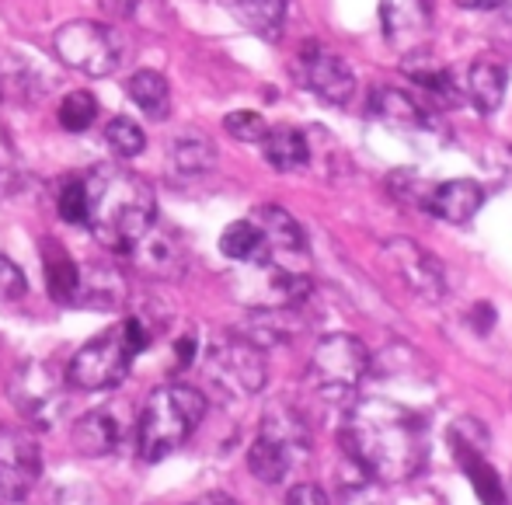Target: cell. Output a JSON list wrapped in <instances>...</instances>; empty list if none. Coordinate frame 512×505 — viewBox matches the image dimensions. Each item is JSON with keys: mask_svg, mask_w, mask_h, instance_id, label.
I'll use <instances>...</instances> for the list:
<instances>
[{"mask_svg": "<svg viewBox=\"0 0 512 505\" xmlns=\"http://www.w3.org/2000/svg\"><path fill=\"white\" fill-rule=\"evenodd\" d=\"M342 446L359 471L387 485L415 478L429 453L425 422L391 398L359 401L342 425Z\"/></svg>", "mask_w": 512, "mask_h": 505, "instance_id": "1", "label": "cell"}, {"mask_svg": "<svg viewBox=\"0 0 512 505\" xmlns=\"http://www.w3.org/2000/svg\"><path fill=\"white\" fill-rule=\"evenodd\" d=\"M88 189V227L105 248L129 255L157 223V199L150 182L119 164H102L84 178Z\"/></svg>", "mask_w": 512, "mask_h": 505, "instance_id": "2", "label": "cell"}, {"mask_svg": "<svg viewBox=\"0 0 512 505\" xmlns=\"http://www.w3.org/2000/svg\"><path fill=\"white\" fill-rule=\"evenodd\" d=\"M206 415L203 391L189 384H164L147 398L140 411V457L157 464L175 453Z\"/></svg>", "mask_w": 512, "mask_h": 505, "instance_id": "3", "label": "cell"}, {"mask_svg": "<svg viewBox=\"0 0 512 505\" xmlns=\"http://www.w3.org/2000/svg\"><path fill=\"white\" fill-rule=\"evenodd\" d=\"M150 345V328L140 317H126L119 328H108L88 342L67 366V380L77 391H108L126 380L133 356Z\"/></svg>", "mask_w": 512, "mask_h": 505, "instance_id": "4", "label": "cell"}, {"mask_svg": "<svg viewBox=\"0 0 512 505\" xmlns=\"http://www.w3.org/2000/svg\"><path fill=\"white\" fill-rule=\"evenodd\" d=\"M310 453V432L304 418L286 404L265 411L262 432H258L255 446L248 450V467L258 481L265 485H279L300 460Z\"/></svg>", "mask_w": 512, "mask_h": 505, "instance_id": "5", "label": "cell"}, {"mask_svg": "<svg viewBox=\"0 0 512 505\" xmlns=\"http://www.w3.org/2000/svg\"><path fill=\"white\" fill-rule=\"evenodd\" d=\"M366 370H370V352L359 338L352 335H324L314 345V356L307 366V384L314 387V394H321L324 401H349L356 394V387L363 384Z\"/></svg>", "mask_w": 512, "mask_h": 505, "instance_id": "6", "label": "cell"}, {"mask_svg": "<svg viewBox=\"0 0 512 505\" xmlns=\"http://www.w3.org/2000/svg\"><path fill=\"white\" fill-rule=\"evenodd\" d=\"M206 380L223 398H251L265 387V359L262 349L251 345L244 335H227L206 352Z\"/></svg>", "mask_w": 512, "mask_h": 505, "instance_id": "7", "label": "cell"}, {"mask_svg": "<svg viewBox=\"0 0 512 505\" xmlns=\"http://www.w3.org/2000/svg\"><path fill=\"white\" fill-rule=\"evenodd\" d=\"M53 49L63 67L88 77H108L122 67L119 35L108 25H98V21H67L56 32Z\"/></svg>", "mask_w": 512, "mask_h": 505, "instance_id": "8", "label": "cell"}, {"mask_svg": "<svg viewBox=\"0 0 512 505\" xmlns=\"http://www.w3.org/2000/svg\"><path fill=\"white\" fill-rule=\"evenodd\" d=\"M450 446L453 457H457L460 471L467 474L471 488L478 492V499L485 505H506V492H502V481L495 474V467L485 460L488 432L478 418H460L450 425Z\"/></svg>", "mask_w": 512, "mask_h": 505, "instance_id": "9", "label": "cell"}, {"mask_svg": "<svg viewBox=\"0 0 512 505\" xmlns=\"http://www.w3.org/2000/svg\"><path fill=\"white\" fill-rule=\"evenodd\" d=\"M251 220H255L258 234H262V244H265L262 265H276V269H286V272H304L307 237H304V230H300V223L293 220L283 206H258Z\"/></svg>", "mask_w": 512, "mask_h": 505, "instance_id": "10", "label": "cell"}, {"mask_svg": "<svg viewBox=\"0 0 512 505\" xmlns=\"http://www.w3.org/2000/svg\"><path fill=\"white\" fill-rule=\"evenodd\" d=\"M297 74L300 84L307 91H314L321 101H328V105H349L352 95H356V74H352V67L338 53L317 46V42L304 46V53L297 60Z\"/></svg>", "mask_w": 512, "mask_h": 505, "instance_id": "11", "label": "cell"}, {"mask_svg": "<svg viewBox=\"0 0 512 505\" xmlns=\"http://www.w3.org/2000/svg\"><path fill=\"white\" fill-rule=\"evenodd\" d=\"M42 474L39 446L28 432L0 429V499L25 502Z\"/></svg>", "mask_w": 512, "mask_h": 505, "instance_id": "12", "label": "cell"}, {"mask_svg": "<svg viewBox=\"0 0 512 505\" xmlns=\"http://www.w3.org/2000/svg\"><path fill=\"white\" fill-rule=\"evenodd\" d=\"M384 258L391 269L401 276V283L411 286L422 300H443L446 293V272L422 244L408 241V237H394L384 244Z\"/></svg>", "mask_w": 512, "mask_h": 505, "instance_id": "13", "label": "cell"}, {"mask_svg": "<svg viewBox=\"0 0 512 505\" xmlns=\"http://www.w3.org/2000/svg\"><path fill=\"white\" fill-rule=\"evenodd\" d=\"M11 398L21 408V415H28L35 425H53L56 411L63 408L60 384H56L53 373H49L42 363L21 366L18 380H14Z\"/></svg>", "mask_w": 512, "mask_h": 505, "instance_id": "14", "label": "cell"}, {"mask_svg": "<svg viewBox=\"0 0 512 505\" xmlns=\"http://www.w3.org/2000/svg\"><path fill=\"white\" fill-rule=\"evenodd\" d=\"M380 21L394 49L415 53L432 28L429 0H380Z\"/></svg>", "mask_w": 512, "mask_h": 505, "instance_id": "15", "label": "cell"}, {"mask_svg": "<svg viewBox=\"0 0 512 505\" xmlns=\"http://www.w3.org/2000/svg\"><path fill=\"white\" fill-rule=\"evenodd\" d=\"M485 206V189L471 178H453V182L432 185L429 213L446 223H471L478 209Z\"/></svg>", "mask_w": 512, "mask_h": 505, "instance_id": "16", "label": "cell"}, {"mask_svg": "<svg viewBox=\"0 0 512 505\" xmlns=\"http://www.w3.org/2000/svg\"><path fill=\"white\" fill-rule=\"evenodd\" d=\"M129 255L147 272H157V276H178L185 269V248L178 241V234H164V230H157V223L136 241V248Z\"/></svg>", "mask_w": 512, "mask_h": 505, "instance_id": "17", "label": "cell"}, {"mask_svg": "<svg viewBox=\"0 0 512 505\" xmlns=\"http://www.w3.org/2000/svg\"><path fill=\"white\" fill-rule=\"evenodd\" d=\"M122 443V418L108 408L88 411L74 425V446L84 457H105Z\"/></svg>", "mask_w": 512, "mask_h": 505, "instance_id": "18", "label": "cell"}, {"mask_svg": "<svg viewBox=\"0 0 512 505\" xmlns=\"http://www.w3.org/2000/svg\"><path fill=\"white\" fill-rule=\"evenodd\" d=\"M370 112H373V119L387 122V126H394V129H425V126H432V115L401 88H377V91H373V95H370Z\"/></svg>", "mask_w": 512, "mask_h": 505, "instance_id": "19", "label": "cell"}, {"mask_svg": "<svg viewBox=\"0 0 512 505\" xmlns=\"http://www.w3.org/2000/svg\"><path fill=\"white\" fill-rule=\"evenodd\" d=\"M506 84H509L506 67L495 63V60H488V56L474 60L471 67H467V77H464L467 98H471V105L485 115H492L495 108L502 105V98H506Z\"/></svg>", "mask_w": 512, "mask_h": 505, "instance_id": "20", "label": "cell"}, {"mask_svg": "<svg viewBox=\"0 0 512 505\" xmlns=\"http://www.w3.org/2000/svg\"><path fill=\"white\" fill-rule=\"evenodd\" d=\"M42 269H46L49 297L56 303H74L77 283H81V269L70 258V251L56 241H42Z\"/></svg>", "mask_w": 512, "mask_h": 505, "instance_id": "21", "label": "cell"}, {"mask_svg": "<svg viewBox=\"0 0 512 505\" xmlns=\"http://www.w3.org/2000/svg\"><path fill=\"white\" fill-rule=\"evenodd\" d=\"M262 147H265V161H269L276 171H297V168H307V161H310L307 136L293 126L269 129L265 140H262Z\"/></svg>", "mask_w": 512, "mask_h": 505, "instance_id": "22", "label": "cell"}, {"mask_svg": "<svg viewBox=\"0 0 512 505\" xmlns=\"http://www.w3.org/2000/svg\"><path fill=\"white\" fill-rule=\"evenodd\" d=\"M405 74L415 84H422L429 95H436L439 101H446V105H457V101L464 98V84H457L453 70H446V67H439V63L425 60L422 53H408Z\"/></svg>", "mask_w": 512, "mask_h": 505, "instance_id": "23", "label": "cell"}, {"mask_svg": "<svg viewBox=\"0 0 512 505\" xmlns=\"http://www.w3.org/2000/svg\"><path fill=\"white\" fill-rule=\"evenodd\" d=\"M126 297V286L115 272L108 269H88L81 272V283H77V307H91V310H115V303H122Z\"/></svg>", "mask_w": 512, "mask_h": 505, "instance_id": "24", "label": "cell"}, {"mask_svg": "<svg viewBox=\"0 0 512 505\" xmlns=\"http://www.w3.org/2000/svg\"><path fill=\"white\" fill-rule=\"evenodd\" d=\"M220 251L230 258V262L241 265H262L265 262V244L262 234H258L255 220H234L220 237Z\"/></svg>", "mask_w": 512, "mask_h": 505, "instance_id": "25", "label": "cell"}, {"mask_svg": "<svg viewBox=\"0 0 512 505\" xmlns=\"http://www.w3.org/2000/svg\"><path fill=\"white\" fill-rule=\"evenodd\" d=\"M234 11L251 32L265 39H279L286 21V0H234Z\"/></svg>", "mask_w": 512, "mask_h": 505, "instance_id": "26", "label": "cell"}, {"mask_svg": "<svg viewBox=\"0 0 512 505\" xmlns=\"http://www.w3.org/2000/svg\"><path fill=\"white\" fill-rule=\"evenodd\" d=\"M126 88H129V98H133L147 115H154V119H164V115H168L171 88H168V81H164V74H157V70H136V74L129 77Z\"/></svg>", "mask_w": 512, "mask_h": 505, "instance_id": "27", "label": "cell"}, {"mask_svg": "<svg viewBox=\"0 0 512 505\" xmlns=\"http://www.w3.org/2000/svg\"><path fill=\"white\" fill-rule=\"evenodd\" d=\"M171 161L182 175H203L216 164V150L203 133H182L171 147Z\"/></svg>", "mask_w": 512, "mask_h": 505, "instance_id": "28", "label": "cell"}, {"mask_svg": "<svg viewBox=\"0 0 512 505\" xmlns=\"http://www.w3.org/2000/svg\"><path fill=\"white\" fill-rule=\"evenodd\" d=\"M105 143L108 150H112L115 157H122V161H133V157L143 154V147H147V140H143V129L136 126L133 119H126V115H119V119H112L105 126Z\"/></svg>", "mask_w": 512, "mask_h": 505, "instance_id": "29", "label": "cell"}, {"mask_svg": "<svg viewBox=\"0 0 512 505\" xmlns=\"http://www.w3.org/2000/svg\"><path fill=\"white\" fill-rule=\"evenodd\" d=\"M387 189H391V196L398 199L401 206H408V209H429L432 185L422 182V178H418L415 171H408V168L391 171V175H387Z\"/></svg>", "mask_w": 512, "mask_h": 505, "instance_id": "30", "label": "cell"}, {"mask_svg": "<svg viewBox=\"0 0 512 505\" xmlns=\"http://www.w3.org/2000/svg\"><path fill=\"white\" fill-rule=\"evenodd\" d=\"M95 119H98L95 95H88V91H74V95L63 98L60 126L67 129V133H84V129H91V122H95Z\"/></svg>", "mask_w": 512, "mask_h": 505, "instance_id": "31", "label": "cell"}, {"mask_svg": "<svg viewBox=\"0 0 512 505\" xmlns=\"http://www.w3.org/2000/svg\"><path fill=\"white\" fill-rule=\"evenodd\" d=\"M56 209H60L63 223L70 227H88V189H84L81 178H70L67 185L56 196Z\"/></svg>", "mask_w": 512, "mask_h": 505, "instance_id": "32", "label": "cell"}, {"mask_svg": "<svg viewBox=\"0 0 512 505\" xmlns=\"http://www.w3.org/2000/svg\"><path fill=\"white\" fill-rule=\"evenodd\" d=\"M223 129L241 143H262L265 133H269L265 119L258 112H251V108H237V112H230L227 119H223Z\"/></svg>", "mask_w": 512, "mask_h": 505, "instance_id": "33", "label": "cell"}, {"mask_svg": "<svg viewBox=\"0 0 512 505\" xmlns=\"http://www.w3.org/2000/svg\"><path fill=\"white\" fill-rule=\"evenodd\" d=\"M25 290H28L25 272H21L7 255H0V303L21 300V297H25Z\"/></svg>", "mask_w": 512, "mask_h": 505, "instance_id": "34", "label": "cell"}, {"mask_svg": "<svg viewBox=\"0 0 512 505\" xmlns=\"http://www.w3.org/2000/svg\"><path fill=\"white\" fill-rule=\"evenodd\" d=\"M290 505H331V499L317 485H297L290 492Z\"/></svg>", "mask_w": 512, "mask_h": 505, "instance_id": "35", "label": "cell"}, {"mask_svg": "<svg viewBox=\"0 0 512 505\" xmlns=\"http://www.w3.org/2000/svg\"><path fill=\"white\" fill-rule=\"evenodd\" d=\"M175 356H178V370H185V366H192L196 363V356H199V342L192 335H182L175 342Z\"/></svg>", "mask_w": 512, "mask_h": 505, "instance_id": "36", "label": "cell"}, {"mask_svg": "<svg viewBox=\"0 0 512 505\" xmlns=\"http://www.w3.org/2000/svg\"><path fill=\"white\" fill-rule=\"evenodd\" d=\"M102 7L108 14H115V18H126V14H133L136 0H102Z\"/></svg>", "mask_w": 512, "mask_h": 505, "instance_id": "37", "label": "cell"}, {"mask_svg": "<svg viewBox=\"0 0 512 505\" xmlns=\"http://www.w3.org/2000/svg\"><path fill=\"white\" fill-rule=\"evenodd\" d=\"M460 7H467V11H495V7H502L506 0H457Z\"/></svg>", "mask_w": 512, "mask_h": 505, "instance_id": "38", "label": "cell"}, {"mask_svg": "<svg viewBox=\"0 0 512 505\" xmlns=\"http://www.w3.org/2000/svg\"><path fill=\"white\" fill-rule=\"evenodd\" d=\"M192 505H237L230 495H203L199 502H192Z\"/></svg>", "mask_w": 512, "mask_h": 505, "instance_id": "39", "label": "cell"}]
</instances>
